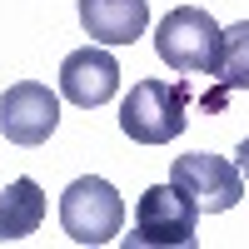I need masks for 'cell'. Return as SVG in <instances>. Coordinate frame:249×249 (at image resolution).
I'll return each instance as SVG.
<instances>
[{
	"mask_svg": "<svg viewBox=\"0 0 249 249\" xmlns=\"http://www.w3.org/2000/svg\"><path fill=\"white\" fill-rule=\"evenodd\" d=\"M219 40L224 30L214 25L210 10L199 5H175L170 15L155 25V55L179 75H210L219 70Z\"/></svg>",
	"mask_w": 249,
	"mask_h": 249,
	"instance_id": "obj_1",
	"label": "cell"
},
{
	"mask_svg": "<svg viewBox=\"0 0 249 249\" xmlns=\"http://www.w3.org/2000/svg\"><path fill=\"white\" fill-rule=\"evenodd\" d=\"M184 110H190V85L184 80H135L120 105V130L135 144H170L184 135Z\"/></svg>",
	"mask_w": 249,
	"mask_h": 249,
	"instance_id": "obj_2",
	"label": "cell"
},
{
	"mask_svg": "<svg viewBox=\"0 0 249 249\" xmlns=\"http://www.w3.org/2000/svg\"><path fill=\"white\" fill-rule=\"evenodd\" d=\"M60 230L75 244H110L124 230V199L115 195L110 179L80 175V179L65 184V195H60Z\"/></svg>",
	"mask_w": 249,
	"mask_h": 249,
	"instance_id": "obj_3",
	"label": "cell"
},
{
	"mask_svg": "<svg viewBox=\"0 0 249 249\" xmlns=\"http://www.w3.org/2000/svg\"><path fill=\"white\" fill-rule=\"evenodd\" d=\"M195 230H199V204L170 179V184H150V190L140 195L130 244H155V249L195 244Z\"/></svg>",
	"mask_w": 249,
	"mask_h": 249,
	"instance_id": "obj_4",
	"label": "cell"
},
{
	"mask_svg": "<svg viewBox=\"0 0 249 249\" xmlns=\"http://www.w3.org/2000/svg\"><path fill=\"white\" fill-rule=\"evenodd\" d=\"M170 179L179 184L184 195L199 204V214H224L244 199V175L234 160L224 155H210V150H195V155H179Z\"/></svg>",
	"mask_w": 249,
	"mask_h": 249,
	"instance_id": "obj_5",
	"label": "cell"
},
{
	"mask_svg": "<svg viewBox=\"0 0 249 249\" xmlns=\"http://www.w3.org/2000/svg\"><path fill=\"white\" fill-rule=\"evenodd\" d=\"M60 124V95L40 80H15V85L0 95V135L20 150H35L45 144Z\"/></svg>",
	"mask_w": 249,
	"mask_h": 249,
	"instance_id": "obj_6",
	"label": "cell"
},
{
	"mask_svg": "<svg viewBox=\"0 0 249 249\" xmlns=\"http://www.w3.org/2000/svg\"><path fill=\"white\" fill-rule=\"evenodd\" d=\"M120 90V60L105 45H80L60 60V95L80 110H95Z\"/></svg>",
	"mask_w": 249,
	"mask_h": 249,
	"instance_id": "obj_7",
	"label": "cell"
},
{
	"mask_svg": "<svg viewBox=\"0 0 249 249\" xmlns=\"http://www.w3.org/2000/svg\"><path fill=\"white\" fill-rule=\"evenodd\" d=\"M80 25L95 45H135L150 25V0H80Z\"/></svg>",
	"mask_w": 249,
	"mask_h": 249,
	"instance_id": "obj_8",
	"label": "cell"
},
{
	"mask_svg": "<svg viewBox=\"0 0 249 249\" xmlns=\"http://www.w3.org/2000/svg\"><path fill=\"white\" fill-rule=\"evenodd\" d=\"M40 219H45V195H40V184L30 175L10 179L5 195H0V244L30 239L40 230Z\"/></svg>",
	"mask_w": 249,
	"mask_h": 249,
	"instance_id": "obj_9",
	"label": "cell"
},
{
	"mask_svg": "<svg viewBox=\"0 0 249 249\" xmlns=\"http://www.w3.org/2000/svg\"><path fill=\"white\" fill-rule=\"evenodd\" d=\"M249 90V20L224 30L219 40V70H214V90L204 95V110H224V95Z\"/></svg>",
	"mask_w": 249,
	"mask_h": 249,
	"instance_id": "obj_10",
	"label": "cell"
},
{
	"mask_svg": "<svg viewBox=\"0 0 249 249\" xmlns=\"http://www.w3.org/2000/svg\"><path fill=\"white\" fill-rule=\"evenodd\" d=\"M234 164H239V175H244V179H249V135H244V140H239V150H234Z\"/></svg>",
	"mask_w": 249,
	"mask_h": 249,
	"instance_id": "obj_11",
	"label": "cell"
}]
</instances>
